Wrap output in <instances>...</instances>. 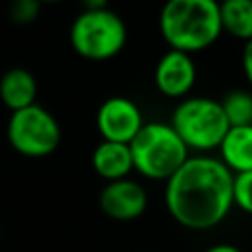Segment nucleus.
<instances>
[{
    "mask_svg": "<svg viewBox=\"0 0 252 252\" xmlns=\"http://www.w3.org/2000/svg\"><path fill=\"white\" fill-rule=\"evenodd\" d=\"M234 173L207 154L189 156L165 181L163 203L169 217L189 230H209L220 224L234 207Z\"/></svg>",
    "mask_w": 252,
    "mask_h": 252,
    "instance_id": "f257e3e1",
    "label": "nucleus"
},
{
    "mask_svg": "<svg viewBox=\"0 0 252 252\" xmlns=\"http://www.w3.org/2000/svg\"><path fill=\"white\" fill-rule=\"evenodd\" d=\"M158 26L169 49L189 55L209 49L222 33L217 0H165Z\"/></svg>",
    "mask_w": 252,
    "mask_h": 252,
    "instance_id": "f03ea898",
    "label": "nucleus"
},
{
    "mask_svg": "<svg viewBox=\"0 0 252 252\" xmlns=\"http://www.w3.org/2000/svg\"><path fill=\"white\" fill-rule=\"evenodd\" d=\"M128 146L134 171L152 181H167L189 158V148L169 122H144Z\"/></svg>",
    "mask_w": 252,
    "mask_h": 252,
    "instance_id": "7ed1b4c3",
    "label": "nucleus"
},
{
    "mask_svg": "<svg viewBox=\"0 0 252 252\" xmlns=\"http://www.w3.org/2000/svg\"><path fill=\"white\" fill-rule=\"evenodd\" d=\"M169 124L189 150H219L230 124L220 100L209 96H185L171 112Z\"/></svg>",
    "mask_w": 252,
    "mask_h": 252,
    "instance_id": "20e7f679",
    "label": "nucleus"
},
{
    "mask_svg": "<svg viewBox=\"0 0 252 252\" xmlns=\"http://www.w3.org/2000/svg\"><path fill=\"white\" fill-rule=\"evenodd\" d=\"M69 41L79 57L87 61H108L126 47L128 28L110 8L83 10L71 24Z\"/></svg>",
    "mask_w": 252,
    "mask_h": 252,
    "instance_id": "39448f33",
    "label": "nucleus"
},
{
    "mask_svg": "<svg viewBox=\"0 0 252 252\" xmlns=\"http://www.w3.org/2000/svg\"><path fill=\"white\" fill-rule=\"evenodd\" d=\"M6 138L12 150H16L20 156L45 158L59 148L61 126L47 108L35 102L10 114Z\"/></svg>",
    "mask_w": 252,
    "mask_h": 252,
    "instance_id": "423d86ee",
    "label": "nucleus"
},
{
    "mask_svg": "<svg viewBox=\"0 0 252 252\" xmlns=\"http://www.w3.org/2000/svg\"><path fill=\"white\" fill-rule=\"evenodd\" d=\"M142 126L144 114L128 96H110L96 110V130L102 140L130 144Z\"/></svg>",
    "mask_w": 252,
    "mask_h": 252,
    "instance_id": "0eeeda50",
    "label": "nucleus"
},
{
    "mask_svg": "<svg viewBox=\"0 0 252 252\" xmlns=\"http://www.w3.org/2000/svg\"><path fill=\"white\" fill-rule=\"evenodd\" d=\"M100 211L120 222L136 220L140 219L148 209V193L146 187L140 181H134L130 177L108 181L100 195H98Z\"/></svg>",
    "mask_w": 252,
    "mask_h": 252,
    "instance_id": "6e6552de",
    "label": "nucleus"
},
{
    "mask_svg": "<svg viewBox=\"0 0 252 252\" xmlns=\"http://www.w3.org/2000/svg\"><path fill=\"white\" fill-rule=\"evenodd\" d=\"M197 81V67L189 53L167 49L154 69L156 89L167 98H185Z\"/></svg>",
    "mask_w": 252,
    "mask_h": 252,
    "instance_id": "1a4fd4ad",
    "label": "nucleus"
},
{
    "mask_svg": "<svg viewBox=\"0 0 252 252\" xmlns=\"http://www.w3.org/2000/svg\"><path fill=\"white\" fill-rule=\"evenodd\" d=\"M91 163H93L94 173L98 177L106 179V183L130 177V173L134 171V161H132L130 146L128 144H120V142L102 140L93 150Z\"/></svg>",
    "mask_w": 252,
    "mask_h": 252,
    "instance_id": "9d476101",
    "label": "nucleus"
},
{
    "mask_svg": "<svg viewBox=\"0 0 252 252\" xmlns=\"http://www.w3.org/2000/svg\"><path fill=\"white\" fill-rule=\"evenodd\" d=\"M37 81L32 71L24 67H12L0 77V100L10 112L35 104Z\"/></svg>",
    "mask_w": 252,
    "mask_h": 252,
    "instance_id": "9b49d317",
    "label": "nucleus"
},
{
    "mask_svg": "<svg viewBox=\"0 0 252 252\" xmlns=\"http://www.w3.org/2000/svg\"><path fill=\"white\" fill-rule=\"evenodd\" d=\"M219 152L220 161L234 175L252 171V126H230Z\"/></svg>",
    "mask_w": 252,
    "mask_h": 252,
    "instance_id": "f8f14e48",
    "label": "nucleus"
},
{
    "mask_svg": "<svg viewBox=\"0 0 252 252\" xmlns=\"http://www.w3.org/2000/svg\"><path fill=\"white\" fill-rule=\"evenodd\" d=\"M219 10L222 32L244 43L252 39V0H220Z\"/></svg>",
    "mask_w": 252,
    "mask_h": 252,
    "instance_id": "ddd939ff",
    "label": "nucleus"
},
{
    "mask_svg": "<svg viewBox=\"0 0 252 252\" xmlns=\"http://www.w3.org/2000/svg\"><path fill=\"white\" fill-rule=\"evenodd\" d=\"M230 126H252V91L234 89L220 100Z\"/></svg>",
    "mask_w": 252,
    "mask_h": 252,
    "instance_id": "4468645a",
    "label": "nucleus"
},
{
    "mask_svg": "<svg viewBox=\"0 0 252 252\" xmlns=\"http://www.w3.org/2000/svg\"><path fill=\"white\" fill-rule=\"evenodd\" d=\"M41 12L39 0H12L8 6V16L18 26H28L35 22V18Z\"/></svg>",
    "mask_w": 252,
    "mask_h": 252,
    "instance_id": "2eb2a0df",
    "label": "nucleus"
},
{
    "mask_svg": "<svg viewBox=\"0 0 252 252\" xmlns=\"http://www.w3.org/2000/svg\"><path fill=\"white\" fill-rule=\"evenodd\" d=\"M232 195H234V205L242 213L252 217V171H244V173L234 175Z\"/></svg>",
    "mask_w": 252,
    "mask_h": 252,
    "instance_id": "dca6fc26",
    "label": "nucleus"
},
{
    "mask_svg": "<svg viewBox=\"0 0 252 252\" xmlns=\"http://www.w3.org/2000/svg\"><path fill=\"white\" fill-rule=\"evenodd\" d=\"M242 73H244L248 85L252 87V39H248L242 49Z\"/></svg>",
    "mask_w": 252,
    "mask_h": 252,
    "instance_id": "f3484780",
    "label": "nucleus"
},
{
    "mask_svg": "<svg viewBox=\"0 0 252 252\" xmlns=\"http://www.w3.org/2000/svg\"><path fill=\"white\" fill-rule=\"evenodd\" d=\"M83 10H104L108 8V2L110 0H79Z\"/></svg>",
    "mask_w": 252,
    "mask_h": 252,
    "instance_id": "a211bd4d",
    "label": "nucleus"
},
{
    "mask_svg": "<svg viewBox=\"0 0 252 252\" xmlns=\"http://www.w3.org/2000/svg\"><path fill=\"white\" fill-rule=\"evenodd\" d=\"M203 252H242L240 248H236L234 244H228V242H219V244H213L209 248H205Z\"/></svg>",
    "mask_w": 252,
    "mask_h": 252,
    "instance_id": "6ab92c4d",
    "label": "nucleus"
},
{
    "mask_svg": "<svg viewBox=\"0 0 252 252\" xmlns=\"http://www.w3.org/2000/svg\"><path fill=\"white\" fill-rule=\"evenodd\" d=\"M39 2H41V4H45V2H47V4H51V2H59V0H39Z\"/></svg>",
    "mask_w": 252,
    "mask_h": 252,
    "instance_id": "aec40b11",
    "label": "nucleus"
}]
</instances>
